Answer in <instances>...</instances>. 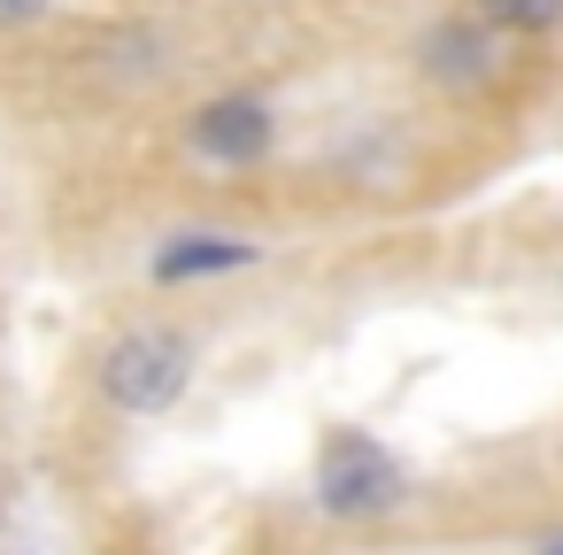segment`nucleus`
<instances>
[{"mask_svg": "<svg viewBox=\"0 0 563 555\" xmlns=\"http://www.w3.org/2000/svg\"><path fill=\"white\" fill-rule=\"evenodd\" d=\"M478 24H494V32H555L563 0H478Z\"/></svg>", "mask_w": 563, "mask_h": 555, "instance_id": "obj_6", "label": "nucleus"}, {"mask_svg": "<svg viewBox=\"0 0 563 555\" xmlns=\"http://www.w3.org/2000/svg\"><path fill=\"white\" fill-rule=\"evenodd\" d=\"M263 247L240 240V232H178L163 255H155V278L163 286H186V278H217V270H247Z\"/></svg>", "mask_w": 563, "mask_h": 555, "instance_id": "obj_5", "label": "nucleus"}, {"mask_svg": "<svg viewBox=\"0 0 563 555\" xmlns=\"http://www.w3.org/2000/svg\"><path fill=\"white\" fill-rule=\"evenodd\" d=\"M186 378H194V340L170 332V324H132V332L109 340L101 363H93L101 401L124 409V417H163V409L186 393Z\"/></svg>", "mask_w": 563, "mask_h": 555, "instance_id": "obj_1", "label": "nucleus"}, {"mask_svg": "<svg viewBox=\"0 0 563 555\" xmlns=\"http://www.w3.org/2000/svg\"><path fill=\"white\" fill-rule=\"evenodd\" d=\"M271 140H278V124H271V109L247 101V93H224V101L194 109V124H186V147H194L201 163H232V170H240V163H263Z\"/></svg>", "mask_w": 563, "mask_h": 555, "instance_id": "obj_3", "label": "nucleus"}, {"mask_svg": "<svg viewBox=\"0 0 563 555\" xmlns=\"http://www.w3.org/2000/svg\"><path fill=\"white\" fill-rule=\"evenodd\" d=\"M0 517H9V493H0Z\"/></svg>", "mask_w": 563, "mask_h": 555, "instance_id": "obj_9", "label": "nucleus"}, {"mask_svg": "<svg viewBox=\"0 0 563 555\" xmlns=\"http://www.w3.org/2000/svg\"><path fill=\"white\" fill-rule=\"evenodd\" d=\"M309 501H317L332 524H363V517H386V509L409 501V470H401L371 432H332V440L317 447Z\"/></svg>", "mask_w": 563, "mask_h": 555, "instance_id": "obj_2", "label": "nucleus"}, {"mask_svg": "<svg viewBox=\"0 0 563 555\" xmlns=\"http://www.w3.org/2000/svg\"><path fill=\"white\" fill-rule=\"evenodd\" d=\"M540 555H563V540H548V547H540Z\"/></svg>", "mask_w": 563, "mask_h": 555, "instance_id": "obj_8", "label": "nucleus"}, {"mask_svg": "<svg viewBox=\"0 0 563 555\" xmlns=\"http://www.w3.org/2000/svg\"><path fill=\"white\" fill-rule=\"evenodd\" d=\"M494 63H501L494 24H432V32H424V47H417V70H424L432 86H455V93L486 86V78H494Z\"/></svg>", "mask_w": 563, "mask_h": 555, "instance_id": "obj_4", "label": "nucleus"}, {"mask_svg": "<svg viewBox=\"0 0 563 555\" xmlns=\"http://www.w3.org/2000/svg\"><path fill=\"white\" fill-rule=\"evenodd\" d=\"M55 0H0V24H32V16H47Z\"/></svg>", "mask_w": 563, "mask_h": 555, "instance_id": "obj_7", "label": "nucleus"}]
</instances>
